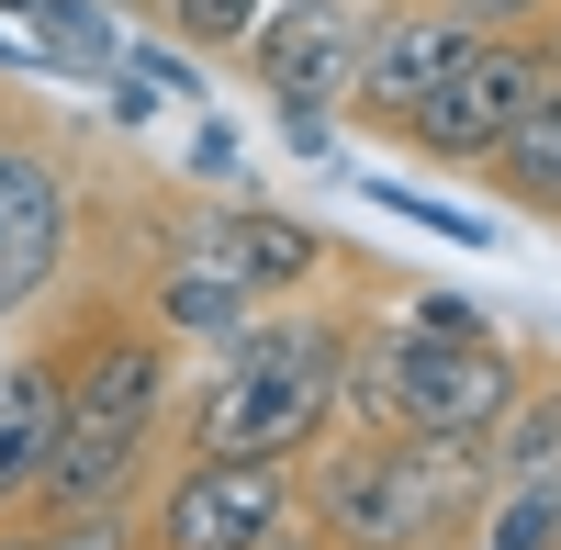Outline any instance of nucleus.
Instances as JSON below:
<instances>
[{
	"instance_id": "obj_1",
	"label": "nucleus",
	"mask_w": 561,
	"mask_h": 550,
	"mask_svg": "<svg viewBox=\"0 0 561 550\" xmlns=\"http://www.w3.org/2000/svg\"><path fill=\"white\" fill-rule=\"evenodd\" d=\"M45 337H57V461H45L34 506H135L169 461L192 348L147 326L124 282H90V270L45 303Z\"/></svg>"
},
{
	"instance_id": "obj_2",
	"label": "nucleus",
	"mask_w": 561,
	"mask_h": 550,
	"mask_svg": "<svg viewBox=\"0 0 561 550\" xmlns=\"http://www.w3.org/2000/svg\"><path fill=\"white\" fill-rule=\"evenodd\" d=\"M304 528L325 550H460L483 517V438H404V427H337L293 461Z\"/></svg>"
},
{
	"instance_id": "obj_3",
	"label": "nucleus",
	"mask_w": 561,
	"mask_h": 550,
	"mask_svg": "<svg viewBox=\"0 0 561 550\" xmlns=\"http://www.w3.org/2000/svg\"><path fill=\"white\" fill-rule=\"evenodd\" d=\"M113 147L57 102L0 79V337L34 326L45 303L79 282L90 259V192H102Z\"/></svg>"
},
{
	"instance_id": "obj_4",
	"label": "nucleus",
	"mask_w": 561,
	"mask_h": 550,
	"mask_svg": "<svg viewBox=\"0 0 561 550\" xmlns=\"http://www.w3.org/2000/svg\"><path fill=\"white\" fill-rule=\"evenodd\" d=\"M539 359L517 337H438L415 326L393 293H370L359 314V348H348V416L337 427H404V438H483L517 382Z\"/></svg>"
},
{
	"instance_id": "obj_5",
	"label": "nucleus",
	"mask_w": 561,
	"mask_h": 550,
	"mask_svg": "<svg viewBox=\"0 0 561 550\" xmlns=\"http://www.w3.org/2000/svg\"><path fill=\"white\" fill-rule=\"evenodd\" d=\"M539 90H550L539 34H472V45L438 68V90L393 124V147H404V158H427V169H483L505 135L528 124Z\"/></svg>"
},
{
	"instance_id": "obj_6",
	"label": "nucleus",
	"mask_w": 561,
	"mask_h": 550,
	"mask_svg": "<svg viewBox=\"0 0 561 550\" xmlns=\"http://www.w3.org/2000/svg\"><path fill=\"white\" fill-rule=\"evenodd\" d=\"M293 517H304V494L280 461H158V483L135 494L147 550H248Z\"/></svg>"
},
{
	"instance_id": "obj_7",
	"label": "nucleus",
	"mask_w": 561,
	"mask_h": 550,
	"mask_svg": "<svg viewBox=\"0 0 561 550\" xmlns=\"http://www.w3.org/2000/svg\"><path fill=\"white\" fill-rule=\"evenodd\" d=\"M359 34H370V0H270L259 34L237 45V68L270 113H337L348 68H359Z\"/></svg>"
},
{
	"instance_id": "obj_8",
	"label": "nucleus",
	"mask_w": 561,
	"mask_h": 550,
	"mask_svg": "<svg viewBox=\"0 0 561 550\" xmlns=\"http://www.w3.org/2000/svg\"><path fill=\"white\" fill-rule=\"evenodd\" d=\"M460 34L438 0H370V34H359V68H348V102H337V124L348 135H370V147H393V124L438 90V68L460 57Z\"/></svg>"
},
{
	"instance_id": "obj_9",
	"label": "nucleus",
	"mask_w": 561,
	"mask_h": 550,
	"mask_svg": "<svg viewBox=\"0 0 561 550\" xmlns=\"http://www.w3.org/2000/svg\"><path fill=\"white\" fill-rule=\"evenodd\" d=\"M214 259H225V282H237L248 303H304V293H325L348 270V248L325 237L314 214H280L270 192H248V203L214 214Z\"/></svg>"
},
{
	"instance_id": "obj_10",
	"label": "nucleus",
	"mask_w": 561,
	"mask_h": 550,
	"mask_svg": "<svg viewBox=\"0 0 561 550\" xmlns=\"http://www.w3.org/2000/svg\"><path fill=\"white\" fill-rule=\"evenodd\" d=\"M45 461H57V337H45V314H34V326H12V348H0V517L34 506Z\"/></svg>"
},
{
	"instance_id": "obj_11",
	"label": "nucleus",
	"mask_w": 561,
	"mask_h": 550,
	"mask_svg": "<svg viewBox=\"0 0 561 550\" xmlns=\"http://www.w3.org/2000/svg\"><path fill=\"white\" fill-rule=\"evenodd\" d=\"M472 180H483L505 214H528V225H550V237H561V79L528 102V124L505 135V147H494Z\"/></svg>"
},
{
	"instance_id": "obj_12",
	"label": "nucleus",
	"mask_w": 561,
	"mask_h": 550,
	"mask_svg": "<svg viewBox=\"0 0 561 550\" xmlns=\"http://www.w3.org/2000/svg\"><path fill=\"white\" fill-rule=\"evenodd\" d=\"M483 472H494V483H539V472H561V359H550V371H528L517 404L483 427Z\"/></svg>"
},
{
	"instance_id": "obj_13",
	"label": "nucleus",
	"mask_w": 561,
	"mask_h": 550,
	"mask_svg": "<svg viewBox=\"0 0 561 550\" xmlns=\"http://www.w3.org/2000/svg\"><path fill=\"white\" fill-rule=\"evenodd\" d=\"M23 34H34V57L57 68V79H113V68H124V23H113V0H34Z\"/></svg>"
},
{
	"instance_id": "obj_14",
	"label": "nucleus",
	"mask_w": 561,
	"mask_h": 550,
	"mask_svg": "<svg viewBox=\"0 0 561 550\" xmlns=\"http://www.w3.org/2000/svg\"><path fill=\"white\" fill-rule=\"evenodd\" d=\"M460 550H561V472H539V483H494Z\"/></svg>"
},
{
	"instance_id": "obj_15",
	"label": "nucleus",
	"mask_w": 561,
	"mask_h": 550,
	"mask_svg": "<svg viewBox=\"0 0 561 550\" xmlns=\"http://www.w3.org/2000/svg\"><path fill=\"white\" fill-rule=\"evenodd\" d=\"M259 12H270V0H147V34H169L180 45V57H237V45L259 34Z\"/></svg>"
},
{
	"instance_id": "obj_16",
	"label": "nucleus",
	"mask_w": 561,
	"mask_h": 550,
	"mask_svg": "<svg viewBox=\"0 0 561 550\" xmlns=\"http://www.w3.org/2000/svg\"><path fill=\"white\" fill-rule=\"evenodd\" d=\"M180 180L214 203H248L259 192V158H248V135L225 124V113H192V135H180Z\"/></svg>"
},
{
	"instance_id": "obj_17",
	"label": "nucleus",
	"mask_w": 561,
	"mask_h": 550,
	"mask_svg": "<svg viewBox=\"0 0 561 550\" xmlns=\"http://www.w3.org/2000/svg\"><path fill=\"white\" fill-rule=\"evenodd\" d=\"M382 214H404L415 237H449V248H505V214H472V203H438V192H415V180H359Z\"/></svg>"
},
{
	"instance_id": "obj_18",
	"label": "nucleus",
	"mask_w": 561,
	"mask_h": 550,
	"mask_svg": "<svg viewBox=\"0 0 561 550\" xmlns=\"http://www.w3.org/2000/svg\"><path fill=\"white\" fill-rule=\"evenodd\" d=\"M415 326H438V337H505V314H483L472 293H404Z\"/></svg>"
},
{
	"instance_id": "obj_19",
	"label": "nucleus",
	"mask_w": 561,
	"mask_h": 550,
	"mask_svg": "<svg viewBox=\"0 0 561 550\" xmlns=\"http://www.w3.org/2000/svg\"><path fill=\"white\" fill-rule=\"evenodd\" d=\"M438 12H449L460 34H539L550 0H438Z\"/></svg>"
},
{
	"instance_id": "obj_20",
	"label": "nucleus",
	"mask_w": 561,
	"mask_h": 550,
	"mask_svg": "<svg viewBox=\"0 0 561 550\" xmlns=\"http://www.w3.org/2000/svg\"><path fill=\"white\" fill-rule=\"evenodd\" d=\"M280 147H293L304 169H337V158H348V124H337V113H280Z\"/></svg>"
},
{
	"instance_id": "obj_21",
	"label": "nucleus",
	"mask_w": 561,
	"mask_h": 550,
	"mask_svg": "<svg viewBox=\"0 0 561 550\" xmlns=\"http://www.w3.org/2000/svg\"><path fill=\"white\" fill-rule=\"evenodd\" d=\"M248 550H325V539H314V528L293 517V528H270V539H248Z\"/></svg>"
},
{
	"instance_id": "obj_22",
	"label": "nucleus",
	"mask_w": 561,
	"mask_h": 550,
	"mask_svg": "<svg viewBox=\"0 0 561 550\" xmlns=\"http://www.w3.org/2000/svg\"><path fill=\"white\" fill-rule=\"evenodd\" d=\"M539 57H550V79H561V0H550V23H539Z\"/></svg>"
},
{
	"instance_id": "obj_23",
	"label": "nucleus",
	"mask_w": 561,
	"mask_h": 550,
	"mask_svg": "<svg viewBox=\"0 0 561 550\" xmlns=\"http://www.w3.org/2000/svg\"><path fill=\"white\" fill-rule=\"evenodd\" d=\"M0 550H34V539H23V517H0Z\"/></svg>"
},
{
	"instance_id": "obj_24",
	"label": "nucleus",
	"mask_w": 561,
	"mask_h": 550,
	"mask_svg": "<svg viewBox=\"0 0 561 550\" xmlns=\"http://www.w3.org/2000/svg\"><path fill=\"white\" fill-rule=\"evenodd\" d=\"M23 12H34V0H0V23H23Z\"/></svg>"
},
{
	"instance_id": "obj_25",
	"label": "nucleus",
	"mask_w": 561,
	"mask_h": 550,
	"mask_svg": "<svg viewBox=\"0 0 561 550\" xmlns=\"http://www.w3.org/2000/svg\"><path fill=\"white\" fill-rule=\"evenodd\" d=\"M0 348H12V337H0Z\"/></svg>"
}]
</instances>
